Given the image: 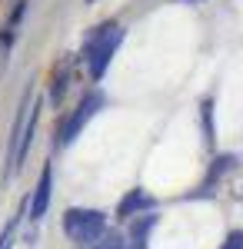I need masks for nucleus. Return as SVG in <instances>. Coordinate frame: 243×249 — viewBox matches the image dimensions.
<instances>
[{"label":"nucleus","instance_id":"nucleus-6","mask_svg":"<svg viewBox=\"0 0 243 249\" xmlns=\"http://www.w3.org/2000/svg\"><path fill=\"white\" fill-rule=\"evenodd\" d=\"M147 206H153V199H150L143 190H133L123 203H120V216H130L133 210H147Z\"/></svg>","mask_w":243,"mask_h":249},{"label":"nucleus","instance_id":"nucleus-1","mask_svg":"<svg viewBox=\"0 0 243 249\" xmlns=\"http://www.w3.org/2000/svg\"><path fill=\"white\" fill-rule=\"evenodd\" d=\"M120 37H123V30H120V23H100L94 34H90V40L83 43V57H87V63H90V77L100 80L103 73H107V67H110L113 53H117V47H120Z\"/></svg>","mask_w":243,"mask_h":249},{"label":"nucleus","instance_id":"nucleus-8","mask_svg":"<svg viewBox=\"0 0 243 249\" xmlns=\"http://www.w3.org/2000/svg\"><path fill=\"white\" fill-rule=\"evenodd\" d=\"M220 249H243V232H230V236H226V243Z\"/></svg>","mask_w":243,"mask_h":249},{"label":"nucleus","instance_id":"nucleus-2","mask_svg":"<svg viewBox=\"0 0 243 249\" xmlns=\"http://www.w3.org/2000/svg\"><path fill=\"white\" fill-rule=\"evenodd\" d=\"M63 232L74 239V243H94L107 232V216L100 210H67L63 213Z\"/></svg>","mask_w":243,"mask_h":249},{"label":"nucleus","instance_id":"nucleus-3","mask_svg":"<svg viewBox=\"0 0 243 249\" xmlns=\"http://www.w3.org/2000/svg\"><path fill=\"white\" fill-rule=\"evenodd\" d=\"M100 107H103V93L83 96V100H80V107H77L74 113L67 116V123L60 126V143H63V146H67V143H74L77 136H80V130H83V126L94 120V113L100 110Z\"/></svg>","mask_w":243,"mask_h":249},{"label":"nucleus","instance_id":"nucleus-4","mask_svg":"<svg viewBox=\"0 0 243 249\" xmlns=\"http://www.w3.org/2000/svg\"><path fill=\"white\" fill-rule=\"evenodd\" d=\"M34 123H37V103L20 110V120H17V130H14V146H10V170H20L23 163V153L30 146V133H34Z\"/></svg>","mask_w":243,"mask_h":249},{"label":"nucleus","instance_id":"nucleus-5","mask_svg":"<svg viewBox=\"0 0 243 249\" xmlns=\"http://www.w3.org/2000/svg\"><path fill=\"white\" fill-rule=\"evenodd\" d=\"M54 183V173L50 166H43L40 170V179H37V190H34V199H30V219H40L43 213H47V203H50V186Z\"/></svg>","mask_w":243,"mask_h":249},{"label":"nucleus","instance_id":"nucleus-9","mask_svg":"<svg viewBox=\"0 0 243 249\" xmlns=\"http://www.w3.org/2000/svg\"><path fill=\"white\" fill-rule=\"evenodd\" d=\"M10 239H14V226H10V230L0 236V249H10Z\"/></svg>","mask_w":243,"mask_h":249},{"label":"nucleus","instance_id":"nucleus-7","mask_svg":"<svg viewBox=\"0 0 243 249\" xmlns=\"http://www.w3.org/2000/svg\"><path fill=\"white\" fill-rule=\"evenodd\" d=\"M83 249H123V239L117 232H103L100 239H94L90 246H83Z\"/></svg>","mask_w":243,"mask_h":249}]
</instances>
